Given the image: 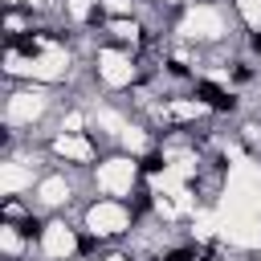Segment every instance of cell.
Returning a JSON list of instances; mask_svg holds the SVG:
<instances>
[{"label": "cell", "mask_w": 261, "mask_h": 261, "mask_svg": "<svg viewBox=\"0 0 261 261\" xmlns=\"http://www.w3.org/2000/svg\"><path fill=\"white\" fill-rule=\"evenodd\" d=\"M82 232H90L98 245H126V237L139 224L135 200H110V196H90L86 208L77 212Z\"/></svg>", "instance_id": "1"}, {"label": "cell", "mask_w": 261, "mask_h": 261, "mask_svg": "<svg viewBox=\"0 0 261 261\" xmlns=\"http://www.w3.org/2000/svg\"><path fill=\"white\" fill-rule=\"evenodd\" d=\"M147 175H143V159L126 155V151H110L90 167V188L94 196H110V200H139Z\"/></svg>", "instance_id": "2"}]
</instances>
